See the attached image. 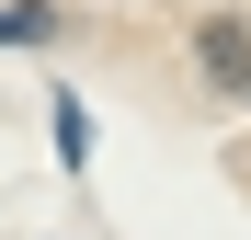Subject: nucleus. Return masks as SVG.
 <instances>
[{
	"label": "nucleus",
	"mask_w": 251,
	"mask_h": 240,
	"mask_svg": "<svg viewBox=\"0 0 251 240\" xmlns=\"http://www.w3.org/2000/svg\"><path fill=\"white\" fill-rule=\"evenodd\" d=\"M57 34V0H0V46H46Z\"/></svg>",
	"instance_id": "nucleus-2"
},
{
	"label": "nucleus",
	"mask_w": 251,
	"mask_h": 240,
	"mask_svg": "<svg viewBox=\"0 0 251 240\" xmlns=\"http://www.w3.org/2000/svg\"><path fill=\"white\" fill-rule=\"evenodd\" d=\"M194 57H205V80H217L228 103H251V12H217L194 34Z\"/></svg>",
	"instance_id": "nucleus-1"
}]
</instances>
